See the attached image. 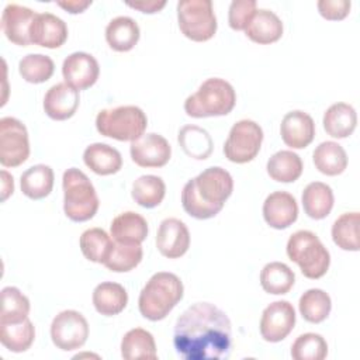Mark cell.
Returning <instances> with one entry per match:
<instances>
[{
  "label": "cell",
  "instance_id": "obj_20",
  "mask_svg": "<svg viewBox=\"0 0 360 360\" xmlns=\"http://www.w3.org/2000/svg\"><path fill=\"white\" fill-rule=\"evenodd\" d=\"M79 90L68 83H56L45 93L44 110L45 114L55 121H65L76 112L79 107Z\"/></svg>",
  "mask_w": 360,
  "mask_h": 360
},
{
  "label": "cell",
  "instance_id": "obj_11",
  "mask_svg": "<svg viewBox=\"0 0 360 360\" xmlns=\"http://www.w3.org/2000/svg\"><path fill=\"white\" fill-rule=\"evenodd\" d=\"M89 338V323L86 318L75 309L59 312L51 323V339L53 345L63 350L80 349Z\"/></svg>",
  "mask_w": 360,
  "mask_h": 360
},
{
  "label": "cell",
  "instance_id": "obj_4",
  "mask_svg": "<svg viewBox=\"0 0 360 360\" xmlns=\"http://www.w3.org/2000/svg\"><path fill=\"white\" fill-rule=\"evenodd\" d=\"M236 103L233 86L221 77H210L184 101V111L193 118L229 114Z\"/></svg>",
  "mask_w": 360,
  "mask_h": 360
},
{
  "label": "cell",
  "instance_id": "obj_15",
  "mask_svg": "<svg viewBox=\"0 0 360 360\" xmlns=\"http://www.w3.org/2000/svg\"><path fill=\"white\" fill-rule=\"evenodd\" d=\"M156 248L165 257L177 259L190 248V232L179 218H166L156 233Z\"/></svg>",
  "mask_w": 360,
  "mask_h": 360
},
{
  "label": "cell",
  "instance_id": "obj_23",
  "mask_svg": "<svg viewBox=\"0 0 360 360\" xmlns=\"http://www.w3.org/2000/svg\"><path fill=\"white\" fill-rule=\"evenodd\" d=\"M83 162L91 172L100 176L114 174L122 167L121 153L115 148L101 142L91 143L84 149Z\"/></svg>",
  "mask_w": 360,
  "mask_h": 360
},
{
  "label": "cell",
  "instance_id": "obj_27",
  "mask_svg": "<svg viewBox=\"0 0 360 360\" xmlns=\"http://www.w3.org/2000/svg\"><path fill=\"white\" fill-rule=\"evenodd\" d=\"M302 208L312 219H323L333 208L335 197L332 188L322 181H312L307 184L302 191Z\"/></svg>",
  "mask_w": 360,
  "mask_h": 360
},
{
  "label": "cell",
  "instance_id": "obj_36",
  "mask_svg": "<svg viewBox=\"0 0 360 360\" xmlns=\"http://www.w3.org/2000/svg\"><path fill=\"white\" fill-rule=\"evenodd\" d=\"M34 339L35 328L28 318L18 323H0V342L13 353L28 350L34 343Z\"/></svg>",
  "mask_w": 360,
  "mask_h": 360
},
{
  "label": "cell",
  "instance_id": "obj_37",
  "mask_svg": "<svg viewBox=\"0 0 360 360\" xmlns=\"http://www.w3.org/2000/svg\"><path fill=\"white\" fill-rule=\"evenodd\" d=\"M301 316L311 323H321L328 318L332 309V301L328 292L321 288L307 290L298 301Z\"/></svg>",
  "mask_w": 360,
  "mask_h": 360
},
{
  "label": "cell",
  "instance_id": "obj_43",
  "mask_svg": "<svg viewBox=\"0 0 360 360\" xmlns=\"http://www.w3.org/2000/svg\"><path fill=\"white\" fill-rule=\"evenodd\" d=\"M256 7V0H233L228 11L229 27L235 31H245L257 10Z\"/></svg>",
  "mask_w": 360,
  "mask_h": 360
},
{
  "label": "cell",
  "instance_id": "obj_40",
  "mask_svg": "<svg viewBox=\"0 0 360 360\" xmlns=\"http://www.w3.org/2000/svg\"><path fill=\"white\" fill-rule=\"evenodd\" d=\"M143 256L142 246L139 243H118L114 242V248L105 260L104 266L115 273H125L135 269Z\"/></svg>",
  "mask_w": 360,
  "mask_h": 360
},
{
  "label": "cell",
  "instance_id": "obj_45",
  "mask_svg": "<svg viewBox=\"0 0 360 360\" xmlns=\"http://www.w3.org/2000/svg\"><path fill=\"white\" fill-rule=\"evenodd\" d=\"M125 4L142 13L153 14L160 11L166 6V1L165 0H139V1H125Z\"/></svg>",
  "mask_w": 360,
  "mask_h": 360
},
{
  "label": "cell",
  "instance_id": "obj_18",
  "mask_svg": "<svg viewBox=\"0 0 360 360\" xmlns=\"http://www.w3.org/2000/svg\"><path fill=\"white\" fill-rule=\"evenodd\" d=\"M283 142L292 149L307 148L315 136V122L312 117L301 110L287 112L280 125Z\"/></svg>",
  "mask_w": 360,
  "mask_h": 360
},
{
  "label": "cell",
  "instance_id": "obj_8",
  "mask_svg": "<svg viewBox=\"0 0 360 360\" xmlns=\"http://www.w3.org/2000/svg\"><path fill=\"white\" fill-rule=\"evenodd\" d=\"M179 28L195 42L211 39L217 32V17L211 0H181L177 3Z\"/></svg>",
  "mask_w": 360,
  "mask_h": 360
},
{
  "label": "cell",
  "instance_id": "obj_1",
  "mask_svg": "<svg viewBox=\"0 0 360 360\" xmlns=\"http://www.w3.org/2000/svg\"><path fill=\"white\" fill-rule=\"evenodd\" d=\"M173 345L184 360L226 359L232 347L231 321L214 304L195 302L177 318Z\"/></svg>",
  "mask_w": 360,
  "mask_h": 360
},
{
  "label": "cell",
  "instance_id": "obj_34",
  "mask_svg": "<svg viewBox=\"0 0 360 360\" xmlns=\"http://www.w3.org/2000/svg\"><path fill=\"white\" fill-rule=\"evenodd\" d=\"M177 141L184 153L193 159L204 160L212 153L214 143L211 135L197 125H184L179 131Z\"/></svg>",
  "mask_w": 360,
  "mask_h": 360
},
{
  "label": "cell",
  "instance_id": "obj_16",
  "mask_svg": "<svg viewBox=\"0 0 360 360\" xmlns=\"http://www.w3.org/2000/svg\"><path fill=\"white\" fill-rule=\"evenodd\" d=\"M30 39L31 44L44 48H59L68 39V25L52 13H37L30 27Z\"/></svg>",
  "mask_w": 360,
  "mask_h": 360
},
{
  "label": "cell",
  "instance_id": "obj_31",
  "mask_svg": "<svg viewBox=\"0 0 360 360\" xmlns=\"http://www.w3.org/2000/svg\"><path fill=\"white\" fill-rule=\"evenodd\" d=\"M269 176L280 183H292L295 181L304 169L301 158L292 150H278L266 165Z\"/></svg>",
  "mask_w": 360,
  "mask_h": 360
},
{
  "label": "cell",
  "instance_id": "obj_22",
  "mask_svg": "<svg viewBox=\"0 0 360 360\" xmlns=\"http://www.w3.org/2000/svg\"><path fill=\"white\" fill-rule=\"evenodd\" d=\"M110 233L114 242L141 245L148 236V222L141 214L127 211L112 219Z\"/></svg>",
  "mask_w": 360,
  "mask_h": 360
},
{
  "label": "cell",
  "instance_id": "obj_46",
  "mask_svg": "<svg viewBox=\"0 0 360 360\" xmlns=\"http://www.w3.org/2000/svg\"><path fill=\"white\" fill-rule=\"evenodd\" d=\"M56 4L70 14H79L83 13L91 4V0H65L56 1Z\"/></svg>",
  "mask_w": 360,
  "mask_h": 360
},
{
  "label": "cell",
  "instance_id": "obj_42",
  "mask_svg": "<svg viewBox=\"0 0 360 360\" xmlns=\"http://www.w3.org/2000/svg\"><path fill=\"white\" fill-rule=\"evenodd\" d=\"M326 354L328 343L319 333L300 335L291 345V357L295 360H323Z\"/></svg>",
  "mask_w": 360,
  "mask_h": 360
},
{
  "label": "cell",
  "instance_id": "obj_7",
  "mask_svg": "<svg viewBox=\"0 0 360 360\" xmlns=\"http://www.w3.org/2000/svg\"><path fill=\"white\" fill-rule=\"evenodd\" d=\"M146 114L136 105H118L101 110L96 117L97 131L117 141L134 142L145 134Z\"/></svg>",
  "mask_w": 360,
  "mask_h": 360
},
{
  "label": "cell",
  "instance_id": "obj_28",
  "mask_svg": "<svg viewBox=\"0 0 360 360\" xmlns=\"http://www.w3.org/2000/svg\"><path fill=\"white\" fill-rule=\"evenodd\" d=\"M53 170L48 165H34L21 174V191L31 200L45 198L53 188Z\"/></svg>",
  "mask_w": 360,
  "mask_h": 360
},
{
  "label": "cell",
  "instance_id": "obj_29",
  "mask_svg": "<svg viewBox=\"0 0 360 360\" xmlns=\"http://www.w3.org/2000/svg\"><path fill=\"white\" fill-rule=\"evenodd\" d=\"M312 160L315 167L326 176H338L347 167L346 150L333 141L319 143L312 153Z\"/></svg>",
  "mask_w": 360,
  "mask_h": 360
},
{
  "label": "cell",
  "instance_id": "obj_30",
  "mask_svg": "<svg viewBox=\"0 0 360 360\" xmlns=\"http://www.w3.org/2000/svg\"><path fill=\"white\" fill-rule=\"evenodd\" d=\"M121 356L125 360H155L158 353L153 335L142 328H134L128 330L121 340Z\"/></svg>",
  "mask_w": 360,
  "mask_h": 360
},
{
  "label": "cell",
  "instance_id": "obj_32",
  "mask_svg": "<svg viewBox=\"0 0 360 360\" xmlns=\"http://www.w3.org/2000/svg\"><path fill=\"white\" fill-rule=\"evenodd\" d=\"M79 245L87 260L104 264L114 248V240L104 229L90 228L82 233Z\"/></svg>",
  "mask_w": 360,
  "mask_h": 360
},
{
  "label": "cell",
  "instance_id": "obj_19",
  "mask_svg": "<svg viewBox=\"0 0 360 360\" xmlns=\"http://www.w3.org/2000/svg\"><path fill=\"white\" fill-rule=\"evenodd\" d=\"M263 218L274 229H285L298 218V204L292 194L274 191L263 202Z\"/></svg>",
  "mask_w": 360,
  "mask_h": 360
},
{
  "label": "cell",
  "instance_id": "obj_24",
  "mask_svg": "<svg viewBox=\"0 0 360 360\" xmlns=\"http://www.w3.org/2000/svg\"><path fill=\"white\" fill-rule=\"evenodd\" d=\"M139 37L141 31L138 22L128 15H118L105 27L107 44L117 52L131 51L138 44Z\"/></svg>",
  "mask_w": 360,
  "mask_h": 360
},
{
  "label": "cell",
  "instance_id": "obj_38",
  "mask_svg": "<svg viewBox=\"0 0 360 360\" xmlns=\"http://www.w3.org/2000/svg\"><path fill=\"white\" fill-rule=\"evenodd\" d=\"M359 212H345L332 225V239L343 250L357 252L359 242Z\"/></svg>",
  "mask_w": 360,
  "mask_h": 360
},
{
  "label": "cell",
  "instance_id": "obj_10",
  "mask_svg": "<svg viewBox=\"0 0 360 360\" xmlns=\"http://www.w3.org/2000/svg\"><path fill=\"white\" fill-rule=\"evenodd\" d=\"M30 156V141L25 125L14 117L0 120V163L17 167Z\"/></svg>",
  "mask_w": 360,
  "mask_h": 360
},
{
  "label": "cell",
  "instance_id": "obj_39",
  "mask_svg": "<svg viewBox=\"0 0 360 360\" xmlns=\"http://www.w3.org/2000/svg\"><path fill=\"white\" fill-rule=\"evenodd\" d=\"M30 300L17 287L1 290L0 323H18L28 318Z\"/></svg>",
  "mask_w": 360,
  "mask_h": 360
},
{
  "label": "cell",
  "instance_id": "obj_5",
  "mask_svg": "<svg viewBox=\"0 0 360 360\" xmlns=\"http://www.w3.org/2000/svg\"><path fill=\"white\" fill-rule=\"evenodd\" d=\"M63 211L75 222L91 219L100 205L96 188L90 179L77 167L65 170L62 177Z\"/></svg>",
  "mask_w": 360,
  "mask_h": 360
},
{
  "label": "cell",
  "instance_id": "obj_6",
  "mask_svg": "<svg viewBox=\"0 0 360 360\" xmlns=\"http://www.w3.org/2000/svg\"><path fill=\"white\" fill-rule=\"evenodd\" d=\"M287 256L298 264L307 278H321L330 264V255L321 239L311 231L300 229L287 242Z\"/></svg>",
  "mask_w": 360,
  "mask_h": 360
},
{
  "label": "cell",
  "instance_id": "obj_9",
  "mask_svg": "<svg viewBox=\"0 0 360 360\" xmlns=\"http://www.w3.org/2000/svg\"><path fill=\"white\" fill-rule=\"evenodd\" d=\"M263 142V129L253 120L235 122L224 143V155L229 162L248 163L253 160Z\"/></svg>",
  "mask_w": 360,
  "mask_h": 360
},
{
  "label": "cell",
  "instance_id": "obj_26",
  "mask_svg": "<svg viewBox=\"0 0 360 360\" xmlns=\"http://www.w3.org/2000/svg\"><path fill=\"white\" fill-rule=\"evenodd\" d=\"M128 304L127 290L112 281H103L93 291V305L96 311L104 316L118 315Z\"/></svg>",
  "mask_w": 360,
  "mask_h": 360
},
{
  "label": "cell",
  "instance_id": "obj_47",
  "mask_svg": "<svg viewBox=\"0 0 360 360\" xmlns=\"http://www.w3.org/2000/svg\"><path fill=\"white\" fill-rule=\"evenodd\" d=\"M14 191V181L13 176L8 174L6 170H1V201H6L10 194Z\"/></svg>",
  "mask_w": 360,
  "mask_h": 360
},
{
  "label": "cell",
  "instance_id": "obj_12",
  "mask_svg": "<svg viewBox=\"0 0 360 360\" xmlns=\"http://www.w3.org/2000/svg\"><path fill=\"white\" fill-rule=\"evenodd\" d=\"M295 325V309L288 301H274L267 305L260 318V335L266 342L277 343L285 339Z\"/></svg>",
  "mask_w": 360,
  "mask_h": 360
},
{
  "label": "cell",
  "instance_id": "obj_2",
  "mask_svg": "<svg viewBox=\"0 0 360 360\" xmlns=\"http://www.w3.org/2000/svg\"><path fill=\"white\" fill-rule=\"evenodd\" d=\"M233 191V180L228 170L211 166L190 179L181 190V205L195 219H210L224 207Z\"/></svg>",
  "mask_w": 360,
  "mask_h": 360
},
{
  "label": "cell",
  "instance_id": "obj_3",
  "mask_svg": "<svg viewBox=\"0 0 360 360\" xmlns=\"http://www.w3.org/2000/svg\"><path fill=\"white\" fill-rule=\"evenodd\" d=\"M183 294L184 287L179 276L169 271L155 273L139 292V312L149 321H162L179 304Z\"/></svg>",
  "mask_w": 360,
  "mask_h": 360
},
{
  "label": "cell",
  "instance_id": "obj_21",
  "mask_svg": "<svg viewBox=\"0 0 360 360\" xmlns=\"http://www.w3.org/2000/svg\"><path fill=\"white\" fill-rule=\"evenodd\" d=\"M245 34L250 41L256 44H273L283 35V22L271 10L259 8L246 27Z\"/></svg>",
  "mask_w": 360,
  "mask_h": 360
},
{
  "label": "cell",
  "instance_id": "obj_41",
  "mask_svg": "<svg viewBox=\"0 0 360 360\" xmlns=\"http://www.w3.org/2000/svg\"><path fill=\"white\" fill-rule=\"evenodd\" d=\"M55 70L53 60L42 53H28L18 62V72L28 83H44L51 79Z\"/></svg>",
  "mask_w": 360,
  "mask_h": 360
},
{
  "label": "cell",
  "instance_id": "obj_33",
  "mask_svg": "<svg viewBox=\"0 0 360 360\" xmlns=\"http://www.w3.org/2000/svg\"><path fill=\"white\" fill-rule=\"evenodd\" d=\"M295 283L294 271L281 262H270L260 271L262 288L273 295L287 294Z\"/></svg>",
  "mask_w": 360,
  "mask_h": 360
},
{
  "label": "cell",
  "instance_id": "obj_35",
  "mask_svg": "<svg viewBox=\"0 0 360 360\" xmlns=\"http://www.w3.org/2000/svg\"><path fill=\"white\" fill-rule=\"evenodd\" d=\"M166 194V184L162 177L155 174H143L132 184L131 195L134 201L143 208L158 207Z\"/></svg>",
  "mask_w": 360,
  "mask_h": 360
},
{
  "label": "cell",
  "instance_id": "obj_14",
  "mask_svg": "<svg viewBox=\"0 0 360 360\" xmlns=\"http://www.w3.org/2000/svg\"><path fill=\"white\" fill-rule=\"evenodd\" d=\"M62 75L65 83L73 89L86 90L97 82L100 66L93 55L87 52H73L63 60Z\"/></svg>",
  "mask_w": 360,
  "mask_h": 360
},
{
  "label": "cell",
  "instance_id": "obj_13",
  "mask_svg": "<svg viewBox=\"0 0 360 360\" xmlns=\"http://www.w3.org/2000/svg\"><path fill=\"white\" fill-rule=\"evenodd\" d=\"M129 153L141 167H162L170 160L172 148L165 136L150 132L131 142Z\"/></svg>",
  "mask_w": 360,
  "mask_h": 360
},
{
  "label": "cell",
  "instance_id": "obj_44",
  "mask_svg": "<svg viewBox=\"0 0 360 360\" xmlns=\"http://www.w3.org/2000/svg\"><path fill=\"white\" fill-rule=\"evenodd\" d=\"M316 7L323 18L338 21L343 20L350 13L352 3L349 0H319Z\"/></svg>",
  "mask_w": 360,
  "mask_h": 360
},
{
  "label": "cell",
  "instance_id": "obj_17",
  "mask_svg": "<svg viewBox=\"0 0 360 360\" xmlns=\"http://www.w3.org/2000/svg\"><path fill=\"white\" fill-rule=\"evenodd\" d=\"M37 13L25 6L10 3L4 7L1 14V30L3 34L15 45L28 46L30 27L35 18Z\"/></svg>",
  "mask_w": 360,
  "mask_h": 360
},
{
  "label": "cell",
  "instance_id": "obj_25",
  "mask_svg": "<svg viewBox=\"0 0 360 360\" xmlns=\"http://www.w3.org/2000/svg\"><path fill=\"white\" fill-rule=\"evenodd\" d=\"M322 124L326 134L332 138H347L357 125L356 110L347 103H335L325 111Z\"/></svg>",
  "mask_w": 360,
  "mask_h": 360
}]
</instances>
